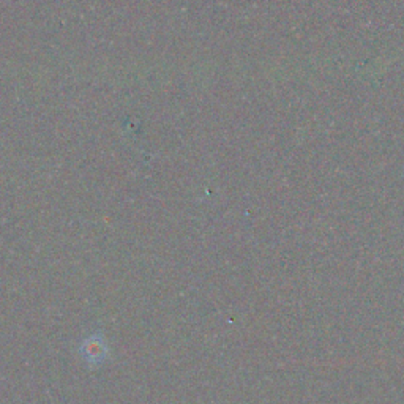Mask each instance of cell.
Wrapping results in <instances>:
<instances>
[{
	"mask_svg": "<svg viewBox=\"0 0 404 404\" xmlns=\"http://www.w3.org/2000/svg\"><path fill=\"white\" fill-rule=\"evenodd\" d=\"M86 353H87V359H93L95 362H99L103 359V353L106 350V348L103 346L102 341L99 339H89V343H87V348Z\"/></svg>",
	"mask_w": 404,
	"mask_h": 404,
	"instance_id": "1",
	"label": "cell"
}]
</instances>
